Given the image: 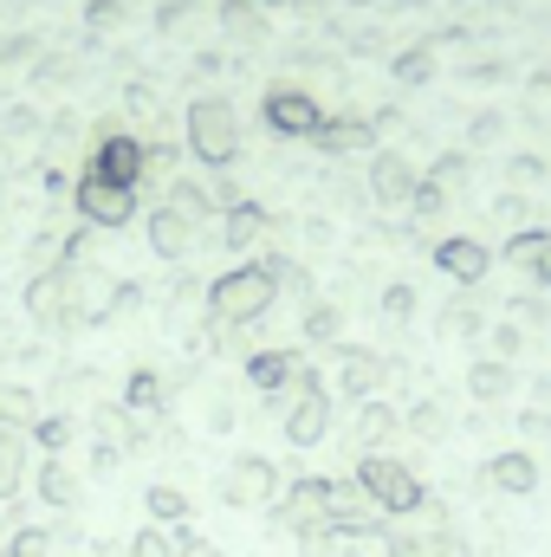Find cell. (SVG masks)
Returning a JSON list of instances; mask_svg holds the SVG:
<instances>
[{
  "label": "cell",
  "mask_w": 551,
  "mask_h": 557,
  "mask_svg": "<svg viewBox=\"0 0 551 557\" xmlns=\"http://www.w3.org/2000/svg\"><path fill=\"white\" fill-rule=\"evenodd\" d=\"M273 124H279V131H305V124H311V104L285 91V98H273Z\"/></svg>",
  "instance_id": "obj_31"
},
{
  "label": "cell",
  "mask_w": 551,
  "mask_h": 557,
  "mask_svg": "<svg viewBox=\"0 0 551 557\" xmlns=\"http://www.w3.org/2000/svg\"><path fill=\"white\" fill-rule=\"evenodd\" d=\"M254 234H260V214H254V208H234V227H228V240H234V247H254Z\"/></svg>",
  "instance_id": "obj_36"
},
{
  "label": "cell",
  "mask_w": 551,
  "mask_h": 557,
  "mask_svg": "<svg viewBox=\"0 0 551 557\" xmlns=\"http://www.w3.org/2000/svg\"><path fill=\"white\" fill-rule=\"evenodd\" d=\"M169 396H175V383H169V376H156V370L143 363V370L124 376L118 409H124V416H143V421H162V416H169Z\"/></svg>",
  "instance_id": "obj_11"
},
{
  "label": "cell",
  "mask_w": 551,
  "mask_h": 557,
  "mask_svg": "<svg viewBox=\"0 0 551 557\" xmlns=\"http://www.w3.org/2000/svg\"><path fill=\"white\" fill-rule=\"evenodd\" d=\"M441 331H448V337H474V331H480V311H474V305H454V311L441 318Z\"/></svg>",
  "instance_id": "obj_35"
},
{
  "label": "cell",
  "mask_w": 551,
  "mask_h": 557,
  "mask_svg": "<svg viewBox=\"0 0 551 557\" xmlns=\"http://www.w3.org/2000/svg\"><path fill=\"white\" fill-rule=\"evenodd\" d=\"M383 311H390V318H415V292H409V285H390Z\"/></svg>",
  "instance_id": "obj_37"
},
{
  "label": "cell",
  "mask_w": 551,
  "mask_h": 557,
  "mask_svg": "<svg viewBox=\"0 0 551 557\" xmlns=\"http://www.w3.org/2000/svg\"><path fill=\"white\" fill-rule=\"evenodd\" d=\"M325 434H331V396H325V383L305 370L298 389H292V403H285V441H292V447H318Z\"/></svg>",
  "instance_id": "obj_6"
},
{
  "label": "cell",
  "mask_w": 551,
  "mask_h": 557,
  "mask_svg": "<svg viewBox=\"0 0 551 557\" xmlns=\"http://www.w3.org/2000/svg\"><path fill=\"white\" fill-rule=\"evenodd\" d=\"M273 292L279 285L260 273V267H241V273H221L208 285V311H215L221 324H254V318H267Z\"/></svg>",
  "instance_id": "obj_2"
},
{
  "label": "cell",
  "mask_w": 551,
  "mask_h": 557,
  "mask_svg": "<svg viewBox=\"0 0 551 557\" xmlns=\"http://www.w3.org/2000/svg\"><path fill=\"white\" fill-rule=\"evenodd\" d=\"M292 545H298V557H338V545H344V539H338L331 525H318V532H298Z\"/></svg>",
  "instance_id": "obj_32"
},
{
  "label": "cell",
  "mask_w": 551,
  "mask_h": 557,
  "mask_svg": "<svg viewBox=\"0 0 551 557\" xmlns=\"http://www.w3.org/2000/svg\"><path fill=\"white\" fill-rule=\"evenodd\" d=\"M26 311H33V324H46V331H72L65 278H33V285H26Z\"/></svg>",
  "instance_id": "obj_13"
},
{
  "label": "cell",
  "mask_w": 551,
  "mask_h": 557,
  "mask_svg": "<svg viewBox=\"0 0 551 557\" xmlns=\"http://www.w3.org/2000/svg\"><path fill=\"white\" fill-rule=\"evenodd\" d=\"M403 428H409L415 441H448V428H454V416H448V403L421 396V403H409V409H403Z\"/></svg>",
  "instance_id": "obj_21"
},
{
  "label": "cell",
  "mask_w": 551,
  "mask_h": 557,
  "mask_svg": "<svg viewBox=\"0 0 551 557\" xmlns=\"http://www.w3.org/2000/svg\"><path fill=\"white\" fill-rule=\"evenodd\" d=\"M403 182H409V169H403V162H383V169H377V188H383V195H396Z\"/></svg>",
  "instance_id": "obj_38"
},
{
  "label": "cell",
  "mask_w": 551,
  "mask_h": 557,
  "mask_svg": "<svg viewBox=\"0 0 551 557\" xmlns=\"http://www.w3.org/2000/svg\"><path fill=\"white\" fill-rule=\"evenodd\" d=\"M52 557H85V552H52Z\"/></svg>",
  "instance_id": "obj_41"
},
{
  "label": "cell",
  "mask_w": 551,
  "mask_h": 557,
  "mask_svg": "<svg viewBox=\"0 0 551 557\" xmlns=\"http://www.w3.org/2000/svg\"><path fill=\"white\" fill-rule=\"evenodd\" d=\"M298 376H305L298 350H254L247 357V389H260V403H273V409H285V396L298 389Z\"/></svg>",
  "instance_id": "obj_7"
},
{
  "label": "cell",
  "mask_w": 551,
  "mask_h": 557,
  "mask_svg": "<svg viewBox=\"0 0 551 557\" xmlns=\"http://www.w3.org/2000/svg\"><path fill=\"white\" fill-rule=\"evenodd\" d=\"M26 441H33L39 454H65V447L78 441V416H65V409H39V421L26 428Z\"/></svg>",
  "instance_id": "obj_16"
},
{
  "label": "cell",
  "mask_w": 551,
  "mask_h": 557,
  "mask_svg": "<svg viewBox=\"0 0 551 557\" xmlns=\"http://www.w3.org/2000/svg\"><path fill=\"white\" fill-rule=\"evenodd\" d=\"M201 318H215V311H208V298H195V292H175V305H169V324H175V331H188V324H201Z\"/></svg>",
  "instance_id": "obj_30"
},
{
  "label": "cell",
  "mask_w": 551,
  "mask_h": 557,
  "mask_svg": "<svg viewBox=\"0 0 551 557\" xmlns=\"http://www.w3.org/2000/svg\"><path fill=\"white\" fill-rule=\"evenodd\" d=\"M85 214L105 221V227H118V221L131 214V195H124L118 182H91V188H85Z\"/></svg>",
  "instance_id": "obj_22"
},
{
  "label": "cell",
  "mask_w": 551,
  "mask_h": 557,
  "mask_svg": "<svg viewBox=\"0 0 551 557\" xmlns=\"http://www.w3.org/2000/svg\"><path fill=\"white\" fill-rule=\"evenodd\" d=\"M279 467H273V454H234L228 460V473H221V499L234 506V512H273V499H279Z\"/></svg>",
  "instance_id": "obj_3"
},
{
  "label": "cell",
  "mask_w": 551,
  "mask_h": 557,
  "mask_svg": "<svg viewBox=\"0 0 551 557\" xmlns=\"http://www.w3.org/2000/svg\"><path fill=\"white\" fill-rule=\"evenodd\" d=\"M195 137L208 156H228V111L221 104H208V111H195Z\"/></svg>",
  "instance_id": "obj_27"
},
{
  "label": "cell",
  "mask_w": 551,
  "mask_h": 557,
  "mask_svg": "<svg viewBox=\"0 0 551 557\" xmlns=\"http://www.w3.org/2000/svg\"><path fill=\"white\" fill-rule=\"evenodd\" d=\"M131 557H175V539H169V525H143L137 539H124Z\"/></svg>",
  "instance_id": "obj_29"
},
{
  "label": "cell",
  "mask_w": 551,
  "mask_h": 557,
  "mask_svg": "<svg viewBox=\"0 0 551 557\" xmlns=\"http://www.w3.org/2000/svg\"><path fill=\"white\" fill-rule=\"evenodd\" d=\"M0 557H7V552H0Z\"/></svg>",
  "instance_id": "obj_42"
},
{
  "label": "cell",
  "mask_w": 551,
  "mask_h": 557,
  "mask_svg": "<svg viewBox=\"0 0 551 557\" xmlns=\"http://www.w3.org/2000/svg\"><path fill=\"white\" fill-rule=\"evenodd\" d=\"M325 525L344 539V545H364V539H383L390 519L377 512V499L357 486V480H331V499H325Z\"/></svg>",
  "instance_id": "obj_4"
},
{
  "label": "cell",
  "mask_w": 551,
  "mask_h": 557,
  "mask_svg": "<svg viewBox=\"0 0 551 557\" xmlns=\"http://www.w3.org/2000/svg\"><path fill=\"white\" fill-rule=\"evenodd\" d=\"M201 421H208V434H228V428H234V403H228V396L215 389V396L201 403Z\"/></svg>",
  "instance_id": "obj_34"
},
{
  "label": "cell",
  "mask_w": 551,
  "mask_h": 557,
  "mask_svg": "<svg viewBox=\"0 0 551 557\" xmlns=\"http://www.w3.org/2000/svg\"><path fill=\"white\" fill-rule=\"evenodd\" d=\"M325 499H331V480H318V473H305V480L279 486L273 525L285 532V539H298V532H318V525H325Z\"/></svg>",
  "instance_id": "obj_5"
},
{
  "label": "cell",
  "mask_w": 551,
  "mask_h": 557,
  "mask_svg": "<svg viewBox=\"0 0 551 557\" xmlns=\"http://www.w3.org/2000/svg\"><path fill=\"white\" fill-rule=\"evenodd\" d=\"M143 512H149V525H169V532H175V525L195 519V499H188L175 480H156V486L143 493Z\"/></svg>",
  "instance_id": "obj_15"
},
{
  "label": "cell",
  "mask_w": 551,
  "mask_h": 557,
  "mask_svg": "<svg viewBox=\"0 0 551 557\" xmlns=\"http://www.w3.org/2000/svg\"><path fill=\"white\" fill-rule=\"evenodd\" d=\"M441 267H448L454 278H480L487 273V253H480L474 240H448V247H441Z\"/></svg>",
  "instance_id": "obj_26"
},
{
  "label": "cell",
  "mask_w": 551,
  "mask_h": 557,
  "mask_svg": "<svg viewBox=\"0 0 551 557\" xmlns=\"http://www.w3.org/2000/svg\"><path fill=\"white\" fill-rule=\"evenodd\" d=\"M351 480L377 499V512H383V519H409V512L428 506V486L415 480V467H409V460H396V454H364Z\"/></svg>",
  "instance_id": "obj_1"
},
{
  "label": "cell",
  "mask_w": 551,
  "mask_h": 557,
  "mask_svg": "<svg viewBox=\"0 0 551 557\" xmlns=\"http://www.w3.org/2000/svg\"><path fill=\"white\" fill-rule=\"evenodd\" d=\"M403 428V409H390V403H357V421H351V434H357V454H383V441Z\"/></svg>",
  "instance_id": "obj_14"
},
{
  "label": "cell",
  "mask_w": 551,
  "mask_h": 557,
  "mask_svg": "<svg viewBox=\"0 0 551 557\" xmlns=\"http://www.w3.org/2000/svg\"><path fill=\"white\" fill-rule=\"evenodd\" d=\"M149 240H156V253H182V247H188V221L156 214V221H149Z\"/></svg>",
  "instance_id": "obj_28"
},
{
  "label": "cell",
  "mask_w": 551,
  "mask_h": 557,
  "mask_svg": "<svg viewBox=\"0 0 551 557\" xmlns=\"http://www.w3.org/2000/svg\"><path fill=\"white\" fill-rule=\"evenodd\" d=\"M91 557H131V545H111V539H105V545H98Z\"/></svg>",
  "instance_id": "obj_40"
},
{
  "label": "cell",
  "mask_w": 551,
  "mask_h": 557,
  "mask_svg": "<svg viewBox=\"0 0 551 557\" xmlns=\"http://www.w3.org/2000/svg\"><path fill=\"white\" fill-rule=\"evenodd\" d=\"M7 557H52V525H33V519H20L13 532H7Z\"/></svg>",
  "instance_id": "obj_24"
},
{
  "label": "cell",
  "mask_w": 551,
  "mask_h": 557,
  "mask_svg": "<svg viewBox=\"0 0 551 557\" xmlns=\"http://www.w3.org/2000/svg\"><path fill=\"white\" fill-rule=\"evenodd\" d=\"M13 525H20V506H0V532H13ZM0 545H7V539H0Z\"/></svg>",
  "instance_id": "obj_39"
},
{
  "label": "cell",
  "mask_w": 551,
  "mask_h": 557,
  "mask_svg": "<svg viewBox=\"0 0 551 557\" xmlns=\"http://www.w3.org/2000/svg\"><path fill=\"white\" fill-rule=\"evenodd\" d=\"M52 409H65V416H78L85 403H98V376L91 370H65V376H52V396H46Z\"/></svg>",
  "instance_id": "obj_19"
},
{
  "label": "cell",
  "mask_w": 551,
  "mask_h": 557,
  "mask_svg": "<svg viewBox=\"0 0 551 557\" xmlns=\"http://www.w3.org/2000/svg\"><path fill=\"white\" fill-rule=\"evenodd\" d=\"M487 480L500 486V493H532L539 486V467H532V454H493V467H487Z\"/></svg>",
  "instance_id": "obj_17"
},
{
  "label": "cell",
  "mask_w": 551,
  "mask_h": 557,
  "mask_svg": "<svg viewBox=\"0 0 551 557\" xmlns=\"http://www.w3.org/2000/svg\"><path fill=\"white\" fill-rule=\"evenodd\" d=\"M131 447H137V428H131V416L118 403L91 416V473H118L131 460Z\"/></svg>",
  "instance_id": "obj_8"
},
{
  "label": "cell",
  "mask_w": 551,
  "mask_h": 557,
  "mask_svg": "<svg viewBox=\"0 0 551 557\" xmlns=\"http://www.w3.org/2000/svg\"><path fill=\"white\" fill-rule=\"evenodd\" d=\"M441 532H428V525H390L383 532V557H441Z\"/></svg>",
  "instance_id": "obj_18"
},
{
  "label": "cell",
  "mask_w": 551,
  "mask_h": 557,
  "mask_svg": "<svg viewBox=\"0 0 551 557\" xmlns=\"http://www.w3.org/2000/svg\"><path fill=\"white\" fill-rule=\"evenodd\" d=\"M298 331H305V344H338V331H344V311L318 298V305H305V324H298Z\"/></svg>",
  "instance_id": "obj_25"
},
{
  "label": "cell",
  "mask_w": 551,
  "mask_h": 557,
  "mask_svg": "<svg viewBox=\"0 0 551 557\" xmlns=\"http://www.w3.org/2000/svg\"><path fill=\"white\" fill-rule=\"evenodd\" d=\"M20 486H26V434L0 428V506H13Z\"/></svg>",
  "instance_id": "obj_20"
},
{
  "label": "cell",
  "mask_w": 551,
  "mask_h": 557,
  "mask_svg": "<svg viewBox=\"0 0 551 557\" xmlns=\"http://www.w3.org/2000/svg\"><path fill=\"white\" fill-rule=\"evenodd\" d=\"M467 396H474V403L513 396V370H506V363H474V370H467Z\"/></svg>",
  "instance_id": "obj_23"
},
{
  "label": "cell",
  "mask_w": 551,
  "mask_h": 557,
  "mask_svg": "<svg viewBox=\"0 0 551 557\" xmlns=\"http://www.w3.org/2000/svg\"><path fill=\"white\" fill-rule=\"evenodd\" d=\"M169 539H175V557H228V552H221V545H208V539H201L195 525H175Z\"/></svg>",
  "instance_id": "obj_33"
},
{
  "label": "cell",
  "mask_w": 551,
  "mask_h": 557,
  "mask_svg": "<svg viewBox=\"0 0 551 557\" xmlns=\"http://www.w3.org/2000/svg\"><path fill=\"white\" fill-rule=\"evenodd\" d=\"M39 409H46V396H39L26 376H0V428H7V434H26V428L39 421Z\"/></svg>",
  "instance_id": "obj_12"
},
{
  "label": "cell",
  "mask_w": 551,
  "mask_h": 557,
  "mask_svg": "<svg viewBox=\"0 0 551 557\" xmlns=\"http://www.w3.org/2000/svg\"><path fill=\"white\" fill-rule=\"evenodd\" d=\"M33 493H39V506H52V512H78V506H85V473L65 467V454H46V460L33 467Z\"/></svg>",
  "instance_id": "obj_9"
},
{
  "label": "cell",
  "mask_w": 551,
  "mask_h": 557,
  "mask_svg": "<svg viewBox=\"0 0 551 557\" xmlns=\"http://www.w3.org/2000/svg\"><path fill=\"white\" fill-rule=\"evenodd\" d=\"M396 370H403V363H390V357L344 350V376H338V389H344V403H377V389H383Z\"/></svg>",
  "instance_id": "obj_10"
}]
</instances>
